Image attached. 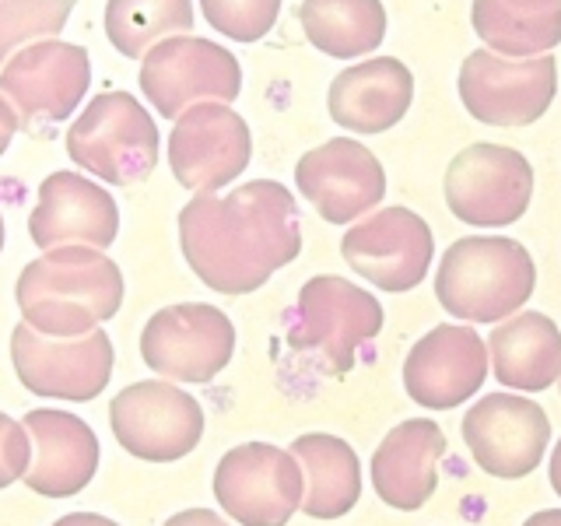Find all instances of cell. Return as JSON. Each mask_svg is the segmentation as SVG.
<instances>
[{"mask_svg": "<svg viewBox=\"0 0 561 526\" xmlns=\"http://www.w3.org/2000/svg\"><path fill=\"white\" fill-rule=\"evenodd\" d=\"M180 245L210 291L250 295L302 253V218L288 186L253 180L225 197H193L180 210Z\"/></svg>", "mask_w": 561, "mask_h": 526, "instance_id": "cell-1", "label": "cell"}, {"mask_svg": "<svg viewBox=\"0 0 561 526\" xmlns=\"http://www.w3.org/2000/svg\"><path fill=\"white\" fill-rule=\"evenodd\" d=\"M22 323L46 338H81L113 320L123 306V274L95 245L43 250L18 277Z\"/></svg>", "mask_w": 561, "mask_h": 526, "instance_id": "cell-2", "label": "cell"}, {"mask_svg": "<svg viewBox=\"0 0 561 526\" xmlns=\"http://www.w3.org/2000/svg\"><path fill=\"white\" fill-rule=\"evenodd\" d=\"M537 263L508 236L456 239L438 260L435 298L463 323H502L534 298Z\"/></svg>", "mask_w": 561, "mask_h": 526, "instance_id": "cell-3", "label": "cell"}, {"mask_svg": "<svg viewBox=\"0 0 561 526\" xmlns=\"http://www.w3.org/2000/svg\"><path fill=\"white\" fill-rule=\"evenodd\" d=\"M158 123L130 92H102L67 130V155L102 183L134 186L158 165Z\"/></svg>", "mask_w": 561, "mask_h": 526, "instance_id": "cell-4", "label": "cell"}, {"mask_svg": "<svg viewBox=\"0 0 561 526\" xmlns=\"http://www.w3.org/2000/svg\"><path fill=\"white\" fill-rule=\"evenodd\" d=\"M382 320L379 298L365 288L337 274L309 277L295 302L291 347L316 355L330 376H344L355 368L358 351L379 338Z\"/></svg>", "mask_w": 561, "mask_h": 526, "instance_id": "cell-5", "label": "cell"}, {"mask_svg": "<svg viewBox=\"0 0 561 526\" xmlns=\"http://www.w3.org/2000/svg\"><path fill=\"white\" fill-rule=\"evenodd\" d=\"M140 92L158 116L175 119L197 102H236L242 67L225 46L204 35H169L140 57Z\"/></svg>", "mask_w": 561, "mask_h": 526, "instance_id": "cell-6", "label": "cell"}, {"mask_svg": "<svg viewBox=\"0 0 561 526\" xmlns=\"http://www.w3.org/2000/svg\"><path fill=\"white\" fill-rule=\"evenodd\" d=\"M463 110L488 127H530L551 110L558 95V60L540 57H502L491 49H473L460 67Z\"/></svg>", "mask_w": 561, "mask_h": 526, "instance_id": "cell-7", "label": "cell"}, {"mask_svg": "<svg viewBox=\"0 0 561 526\" xmlns=\"http://www.w3.org/2000/svg\"><path fill=\"white\" fill-rule=\"evenodd\" d=\"M116 443L137 460L172 464L197 449L204 435V411L193 393L169 379H140L110 403Z\"/></svg>", "mask_w": 561, "mask_h": 526, "instance_id": "cell-8", "label": "cell"}, {"mask_svg": "<svg viewBox=\"0 0 561 526\" xmlns=\"http://www.w3.org/2000/svg\"><path fill=\"white\" fill-rule=\"evenodd\" d=\"M446 204L473 228L516 225L534 201L530 158L505 145H470L446 169Z\"/></svg>", "mask_w": 561, "mask_h": 526, "instance_id": "cell-9", "label": "cell"}, {"mask_svg": "<svg viewBox=\"0 0 561 526\" xmlns=\"http://www.w3.org/2000/svg\"><path fill=\"white\" fill-rule=\"evenodd\" d=\"M215 499L242 526H285L302 505L306 478L291 449L271 443H242L228 449L215 478Z\"/></svg>", "mask_w": 561, "mask_h": 526, "instance_id": "cell-10", "label": "cell"}, {"mask_svg": "<svg viewBox=\"0 0 561 526\" xmlns=\"http://www.w3.org/2000/svg\"><path fill=\"white\" fill-rule=\"evenodd\" d=\"M236 355L232 320L207 302L158 309L140 330V358L172 382H210Z\"/></svg>", "mask_w": 561, "mask_h": 526, "instance_id": "cell-11", "label": "cell"}, {"mask_svg": "<svg viewBox=\"0 0 561 526\" xmlns=\"http://www.w3.org/2000/svg\"><path fill=\"white\" fill-rule=\"evenodd\" d=\"M88 84H92V64L88 49L64 39H39L0 70V99L11 105L18 127H39V123H60L78 110Z\"/></svg>", "mask_w": 561, "mask_h": 526, "instance_id": "cell-12", "label": "cell"}, {"mask_svg": "<svg viewBox=\"0 0 561 526\" xmlns=\"http://www.w3.org/2000/svg\"><path fill=\"white\" fill-rule=\"evenodd\" d=\"M11 362L28 393L84 403L110 386L116 355L102 330L81 338H46L28 323H18L11 333Z\"/></svg>", "mask_w": 561, "mask_h": 526, "instance_id": "cell-13", "label": "cell"}, {"mask_svg": "<svg viewBox=\"0 0 561 526\" xmlns=\"http://www.w3.org/2000/svg\"><path fill=\"white\" fill-rule=\"evenodd\" d=\"M463 443L484 473L519 481L534 473L551 446V421L537 400L519 393H488L463 414Z\"/></svg>", "mask_w": 561, "mask_h": 526, "instance_id": "cell-14", "label": "cell"}, {"mask_svg": "<svg viewBox=\"0 0 561 526\" xmlns=\"http://www.w3.org/2000/svg\"><path fill=\"white\" fill-rule=\"evenodd\" d=\"M253 137L245 119L225 102H197L175 116L169 165L175 183L193 193H218L250 165Z\"/></svg>", "mask_w": 561, "mask_h": 526, "instance_id": "cell-15", "label": "cell"}, {"mask_svg": "<svg viewBox=\"0 0 561 526\" xmlns=\"http://www.w3.org/2000/svg\"><path fill=\"white\" fill-rule=\"evenodd\" d=\"M341 253L358 277L382 291H411L428 277L435 236L428 221L411 207H382L365 221L351 225L341 239Z\"/></svg>", "mask_w": 561, "mask_h": 526, "instance_id": "cell-16", "label": "cell"}, {"mask_svg": "<svg viewBox=\"0 0 561 526\" xmlns=\"http://www.w3.org/2000/svg\"><path fill=\"white\" fill-rule=\"evenodd\" d=\"M295 186L327 225H351L379 207L386 172L362 140L333 137L298 158Z\"/></svg>", "mask_w": 561, "mask_h": 526, "instance_id": "cell-17", "label": "cell"}, {"mask_svg": "<svg viewBox=\"0 0 561 526\" xmlns=\"http://www.w3.org/2000/svg\"><path fill=\"white\" fill-rule=\"evenodd\" d=\"M488 379V344L478 330L438 323L403 362V390L428 411L460 408Z\"/></svg>", "mask_w": 561, "mask_h": 526, "instance_id": "cell-18", "label": "cell"}, {"mask_svg": "<svg viewBox=\"0 0 561 526\" xmlns=\"http://www.w3.org/2000/svg\"><path fill=\"white\" fill-rule=\"evenodd\" d=\"M119 228L116 201L78 172H53L39 186V204L28 218V236L39 250L95 245L110 250Z\"/></svg>", "mask_w": 561, "mask_h": 526, "instance_id": "cell-19", "label": "cell"}, {"mask_svg": "<svg viewBox=\"0 0 561 526\" xmlns=\"http://www.w3.org/2000/svg\"><path fill=\"white\" fill-rule=\"evenodd\" d=\"M28 432V470L25 484L35 495L70 499L92 484L99 473V438L88 428V421L70 411L39 408L25 414Z\"/></svg>", "mask_w": 561, "mask_h": 526, "instance_id": "cell-20", "label": "cell"}, {"mask_svg": "<svg viewBox=\"0 0 561 526\" xmlns=\"http://www.w3.org/2000/svg\"><path fill=\"white\" fill-rule=\"evenodd\" d=\"M446 432L428 418L400 421L373 453V488L382 505L414 513L438 488V460L446 456Z\"/></svg>", "mask_w": 561, "mask_h": 526, "instance_id": "cell-21", "label": "cell"}, {"mask_svg": "<svg viewBox=\"0 0 561 526\" xmlns=\"http://www.w3.org/2000/svg\"><path fill=\"white\" fill-rule=\"evenodd\" d=\"M414 102V75L397 57H373L341 70L330 84V119L355 134H382L408 116Z\"/></svg>", "mask_w": 561, "mask_h": 526, "instance_id": "cell-22", "label": "cell"}, {"mask_svg": "<svg viewBox=\"0 0 561 526\" xmlns=\"http://www.w3.org/2000/svg\"><path fill=\"white\" fill-rule=\"evenodd\" d=\"M488 365L505 390L540 393L561 376V330L543 312H513L488 338Z\"/></svg>", "mask_w": 561, "mask_h": 526, "instance_id": "cell-23", "label": "cell"}, {"mask_svg": "<svg viewBox=\"0 0 561 526\" xmlns=\"http://www.w3.org/2000/svg\"><path fill=\"white\" fill-rule=\"evenodd\" d=\"M291 456L302 467L306 491L302 513L312 519H341L362 499V464L358 453L344 438L327 432L298 435L291 443Z\"/></svg>", "mask_w": 561, "mask_h": 526, "instance_id": "cell-24", "label": "cell"}, {"mask_svg": "<svg viewBox=\"0 0 561 526\" xmlns=\"http://www.w3.org/2000/svg\"><path fill=\"white\" fill-rule=\"evenodd\" d=\"M470 25L502 57H540L561 43V0H473Z\"/></svg>", "mask_w": 561, "mask_h": 526, "instance_id": "cell-25", "label": "cell"}, {"mask_svg": "<svg viewBox=\"0 0 561 526\" xmlns=\"http://www.w3.org/2000/svg\"><path fill=\"white\" fill-rule=\"evenodd\" d=\"M298 22L306 39L333 60L368 57L386 39L382 0H302Z\"/></svg>", "mask_w": 561, "mask_h": 526, "instance_id": "cell-26", "label": "cell"}, {"mask_svg": "<svg viewBox=\"0 0 561 526\" xmlns=\"http://www.w3.org/2000/svg\"><path fill=\"white\" fill-rule=\"evenodd\" d=\"M193 28V0H110L105 4V39L123 57H145V53Z\"/></svg>", "mask_w": 561, "mask_h": 526, "instance_id": "cell-27", "label": "cell"}, {"mask_svg": "<svg viewBox=\"0 0 561 526\" xmlns=\"http://www.w3.org/2000/svg\"><path fill=\"white\" fill-rule=\"evenodd\" d=\"M75 0H0V67L18 49L39 39H57Z\"/></svg>", "mask_w": 561, "mask_h": 526, "instance_id": "cell-28", "label": "cell"}, {"mask_svg": "<svg viewBox=\"0 0 561 526\" xmlns=\"http://www.w3.org/2000/svg\"><path fill=\"white\" fill-rule=\"evenodd\" d=\"M201 8L210 28L225 39L256 43L277 25L280 0H201Z\"/></svg>", "mask_w": 561, "mask_h": 526, "instance_id": "cell-29", "label": "cell"}, {"mask_svg": "<svg viewBox=\"0 0 561 526\" xmlns=\"http://www.w3.org/2000/svg\"><path fill=\"white\" fill-rule=\"evenodd\" d=\"M28 456H32V446H28L25 425H18L11 414L0 411V488L25 478Z\"/></svg>", "mask_w": 561, "mask_h": 526, "instance_id": "cell-30", "label": "cell"}, {"mask_svg": "<svg viewBox=\"0 0 561 526\" xmlns=\"http://www.w3.org/2000/svg\"><path fill=\"white\" fill-rule=\"evenodd\" d=\"M162 526H228L215 508H186V513L169 516Z\"/></svg>", "mask_w": 561, "mask_h": 526, "instance_id": "cell-31", "label": "cell"}, {"mask_svg": "<svg viewBox=\"0 0 561 526\" xmlns=\"http://www.w3.org/2000/svg\"><path fill=\"white\" fill-rule=\"evenodd\" d=\"M14 130H18V119H14V113H11V105H8L4 99H0V155L8 151Z\"/></svg>", "mask_w": 561, "mask_h": 526, "instance_id": "cell-32", "label": "cell"}, {"mask_svg": "<svg viewBox=\"0 0 561 526\" xmlns=\"http://www.w3.org/2000/svg\"><path fill=\"white\" fill-rule=\"evenodd\" d=\"M53 526H119V523L105 519L99 513H70V516H60Z\"/></svg>", "mask_w": 561, "mask_h": 526, "instance_id": "cell-33", "label": "cell"}, {"mask_svg": "<svg viewBox=\"0 0 561 526\" xmlns=\"http://www.w3.org/2000/svg\"><path fill=\"white\" fill-rule=\"evenodd\" d=\"M523 526H561V508H540Z\"/></svg>", "mask_w": 561, "mask_h": 526, "instance_id": "cell-34", "label": "cell"}, {"mask_svg": "<svg viewBox=\"0 0 561 526\" xmlns=\"http://www.w3.org/2000/svg\"><path fill=\"white\" fill-rule=\"evenodd\" d=\"M551 488L558 491V495H561V438H558V446L551 449Z\"/></svg>", "mask_w": 561, "mask_h": 526, "instance_id": "cell-35", "label": "cell"}, {"mask_svg": "<svg viewBox=\"0 0 561 526\" xmlns=\"http://www.w3.org/2000/svg\"><path fill=\"white\" fill-rule=\"evenodd\" d=\"M0 250H4V218H0Z\"/></svg>", "mask_w": 561, "mask_h": 526, "instance_id": "cell-36", "label": "cell"}, {"mask_svg": "<svg viewBox=\"0 0 561 526\" xmlns=\"http://www.w3.org/2000/svg\"><path fill=\"white\" fill-rule=\"evenodd\" d=\"M558 390H561V376H558Z\"/></svg>", "mask_w": 561, "mask_h": 526, "instance_id": "cell-37", "label": "cell"}]
</instances>
